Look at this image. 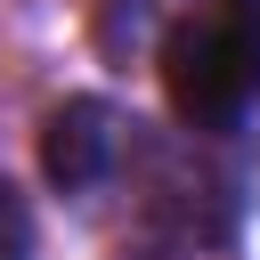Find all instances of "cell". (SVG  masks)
I'll use <instances>...</instances> for the list:
<instances>
[{
    "instance_id": "cell-1",
    "label": "cell",
    "mask_w": 260,
    "mask_h": 260,
    "mask_svg": "<svg viewBox=\"0 0 260 260\" xmlns=\"http://www.w3.org/2000/svg\"><path fill=\"white\" fill-rule=\"evenodd\" d=\"M154 65L187 130L244 122L260 106V0H195L187 16H171Z\"/></svg>"
},
{
    "instance_id": "cell-2",
    "label": "cell",
    "mask_w": 260,
    "mask_h": 260,
    "mask_svg": "<svg viewBox=\"0 0 260 260\" xmlns=\"http://www.w3.org/2000/svg\"><path fill=\"white\" fill-rule=\"evenodd\" d=\"M114 154H122V114H114L106 98H65V106L49 114V130H41V171H49L65 195L106 187Z\"/></svg>"
},
{
    "instance_id": "cell-3",
    "label": "cell",
    "mask_w": 260,
    "mask_h": 260,
    "mask_svg": "<svg viewBox=\"0 0 260 260\" xmlns=\"http://www.w3.org/2000/svg\"><path fill=\"white\" fill-rule=\"evenodd\" d=\"M0 260H32V211L8 179H0Z\"/></svg>"
}]
</instances>
